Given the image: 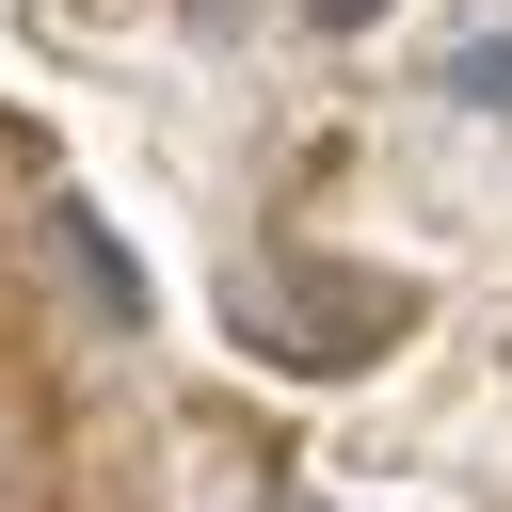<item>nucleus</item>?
<instances>
[{"label": "nucleus", "mask_w": 512, "mask_h": 512, "mask_svg": "<svg viewBox=\"0 0 512 512\" xmlns=\"http://www.w3.org/2000/svg\"><path fill=\"white\" fill-rule=\"evenodd\" d=\"M368 16H384V0H304V32H368Z\"/></svg>", "instance_id": "obj_3"}, {"label": "nucleus", "mask_w": 512, "mask_h": 512, "mask_svg": "<svg viewBox=\"0 0 512 512\" xmlns=\"http://www.w3.org/2000/svg\"><path fill=\"white\" fill-rule=\"evenodd\" d=\"M256 320H272V352H288V368H368L384 336H416V288H400V272H336V256H288L272 288L240 272V336H256Z\"/></svg>", "instance_id": "obj_1"}, {"label": "nucleus", "mask_w": 512, "mask_h": 512, "mask_svg": "<svg viewBox=\"0 0 512 512\" xmlns=\"http://www.w3.org/2000/svg\"><path fill=\"white\" fill-rule=\"evenodd\" d=\"M448 96H464L480 128H512V32H480V48H448Z\"/></svg>", "instance_id": "obj_2"}]
</instances>
